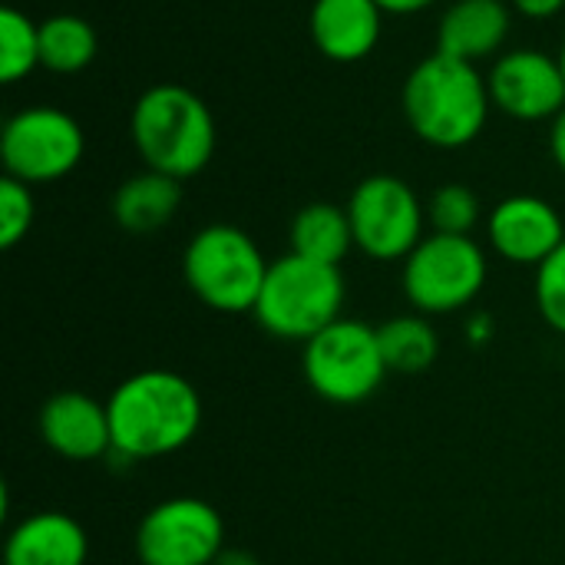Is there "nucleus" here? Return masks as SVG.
<instances>
[{
  "label": "nucleus",
  "mask_w": 565,
  "mask_h": 565,
  "mask_svg": "<svg viewBox=\"0 0 565 565\" xmlns=\"http://www.w3.org/2000/svg\"><path fill=\"white\" fill-rule=\"evenodd\" d=\"M348 285L338 265H321L295 252L268 265L252 318L278 341H311L318 331L344 318Z\"/></svg>",
  "instance_id": "nucleus-4"
},
{
  "label": "nucleus",
  "mask_w": 565,
  "mask_h": 565,
  "mask_svg": "<svg viewBox=\"0 0 565 565\" xmlns=\"http://www.w3.org/2000/svg\"><path fill=\"white\" fill-rule=\"evenodd\" d=\"M550 156L565 175V109L550 122Z\"/></svg>",
  "instance_id": "nucleus-26"
},
{
  "label": "nucleus",
  "mask_w": 565,
  "mask_h": 565,
  "mask_svg": "<svg viewBox=\"0 0 565 565\" xmlns=\"http://www.w3.org/2000/svg\"><path fill=\"white\" fill-rule=\"evenodd\" d=\"M490 278L487 248L473 235L430 232L401 262V288L417 315H457L470 308Z\"/></svg>",
  "instance_id": "nucleus-6"
},
{
  "label": "nucleus",
  "mask_w": 565,
  "mask_h": 565,
  "mask_svg": "<svg viewBox=\"0 0 565 565\" xmlns=\"http://www.w3.org/2000/svg\"><path fill=\"white\" fill-rule=\"evenodd\" d=\"M179 209H182V182L156 169H142L122 179V185L113 195V218L129 235L162 232L179 215Z\"/></svg>",
  "instance_id": "nucleus-17"
},
{
  "label": "nucleus",
  "mask_w": 565,
  "mask_h": 565,
  "mask_svg": "<svg viewBox=\"0 0 565 565\" xmlns=\"http://www.w3.org/2000/svg\"><path fill=\"white\" fill-rule=\"evenodd\" d=\"M40 70V23L20 7L0 10V79L7 86L23 83Z\"/></svg>",
  "instance_id": "nucleus-21"
},
{
  "label": "nucleus",
  "mask_w": 565,
  "mask_h": 565,
  "mask_svg": "<svg viewBox=\"0 0 565 565\" xmlns=\"http://www.w3.org/2000/svg\"><path fill=\"white\" fill-rule=\"evenodd\" d=\"M89 536L63 510H36L3 536V565H86Z\"/></svg>",
  "instance_id": "nucleus-16"
},
{
  "label": "nucleus",
  "mask_w": 565,
  "mask_h": 565,
  "mask_svg": "<svg viewBox=\"0 0 565 565\" xmlns=\"http://www.w3.org/2000/svg\"><path fill=\"white\" fill-rule=\"evenodd\" d=\"M536 308L540 318L565 338V242L556 248V255H550L540 268H536Z\"/></svg>",
  "instance_id": "nucleus-24"
},
{
  "label": "nucleus",
  "mask_w": 565,
  "mask_h": 565,
  "mask_svg": "<svg viewBox=\"0 0 565 565\" xmlns=\"http://www.w3.org/2000/svg\"><path fill=\"white\" fill-rule=\"evenodd\" d=\"M99 53L96 26L79 13H53L40 20V70L56 76L83 73Z\"/></svg>",
  "instance_id": "nucleus-19"
},
{
  "label": "nucleus",
  "mask_w": 565,
  "mask_h": 565,
  "mask_svg": "<svg viewBox=\"0 0 565 565\" xmlns=\"http://www.w3.org/2000/svg\"><path fill=\"white\" fill-rule=\"evenodd\" d=\"M483 218L480 195L463 182H447L427 199V225L440 235H473Z\"/></svg>",
  "instance_id": "nucleus-22"
},
{
  "label": "nucleus",
  "mask_w": 565,
  "mask_h": 565,
  "mask_svg": "<svg viewBox=\"0 0 565 565\" xmlns=\"http://www.w3.org/2000/svg\"><path fill=\"white\" fill-rule=\"evenodd\" d=\"M490 248L520 268H540L565 242V222L559 209L540 195H507L500 199L487 222Z\"/></svg>",
  "instance_id": "nucleus-12"
},
{
  "label": "nucleus",
  "mask_w": 565,
  "mask_h": 565,
  "mask_svg": "<svg viewBox=\"0 0 565 565\" xmlns=\"http://www.w3.org/2000/svg\"><path fill=\"white\" fill-rule=\"evenodd\" d=\"M510 7H513V13H520V17L543 23V20H553V17L563 13L565 0H510Z\"/></svg>",
  "instance_id": "nucleus-25"
},
{
  "label": "nucleus",
  "mask_w": 565,
  "mask_h": 565,
  "mask_svg": "<svg viewBox=\"0 0 565 565\" xmlns=\"http://www.w3.org/2000/svg\"><path fill=\"white\" fill-rule=\"evenodd\" d=\"M268 265L258 242L232 222L202 225L182 252L189 291L218 315H252Z\"/></svg>",
  "instance_id": "nucleus-5"
},
{
  "label": "nucleus",
  "mask_w": 565,
  "mask_h": 565,
  "mask_svg": "<svg viewBox=\"0 0 565 565\" xmlns=\"http://www.w3.org/2000/svg\"><path fill=\"white\" fill-rule=\"evenodd\" d=\"M36 430L46 450L73 463H93L113 454L109 411L83 391H60L43 401Z\"/></svg>",
  "instance_id": "nucleus-13"
},
{
  "label": "nucleus",
  "mask_w": 565,
  "mask_h": 565,
  "mask_svg": "<svg viewBox=\"0 0 565 565\" xmlns=\"http://www.w3.org/2000/svg\"><path fill=\"white\" fill-rule=\"evenodd\" d=\"M86 156V132L76 116L56 106L17 109L0 129L3 175L26 185H50L66 179Z\"/></svg>",
  "instance_id": "nucleus-8"
},
{
  "label": "nucleus",
  "mask_w": 565,
  "mask_h": 565,
  "mask_svg": "<svg viewBox=\"0 0 565 565\" xmlns=\"http://www.w3.org/2000/svg\"><path fill=\"white\" fill-rule=\"evenodd\" d=\"M113 454L126 463L162 460L189 447L202 427V397L195 384L166 367L136 371L119 381L106 401Z\"/></svg>",
  "instance_id": "nucleus-1"
},
{
  "label": "nucleus",
  "mask_w": 565,
  "mask_h": 565,
  "mask_svg": "<svg viewBox=\"0 0 565 565\" xmlns=\"http://www.w3.org/2000/svg\"><path fill=\"white\" fill-rule=\"evenodd\" d=\"M384 10L377 0H315L308 33L315 50L331 63L367 60L384 33Z\"/></svg>",
  "instance_id": "nucleus-14"
},
{
  "label": "nucleus",
  "mask_w": 565,
  "mask_h": 565,
  "mask_svg": "<svg viewBox=\"0 0 565 565\" xmlns=\"http://www.w3.org/2000/svg\"><path fill=\"white\" fill-rule=\"evenodd\" d=\"M33 218H36L33 185L20 182L13 175H3L0 179V248L3 252L17 248L30 235Z\"/></svg>",
  "instance_id": "nucleus-23"
},
{
  "label": "nucleus",
  "mask_w": 565,
  "mask_h": 565,
  "mask_svg": "<svg viewBox=\"0 0 565 565\" xmlns=\"http://www.w3.org/2000/svg\"><path fill=\"white\" fill-rule=\"evenodd\" d=\"M381 351L391 374H424L440 358V334L427 315H397L377 324Z\"/></svg>",
  "instance_id": "nucleus-20"
},
{
  "label": "nucleus",
  "mask_w": 565,
  "mask_h": 565,
  "mask_svg": "<svg viewBox=\"0 0 565 565\" xmlns=\"http://www.w3.org/2000/svg\"><path fill=\"white\" fill-rule=\"evenodd\" d=\"M301 374L321 401L354 407L371 401L391 371L377 328L361 318H338L301 344Z\"/></svg>",
  "instance_id": "nucleus-7"
},
{
  "label": "nucleus",
  "mask_w": 565,
  "mask_h": 565,
  "mask_svg": "<svg viewBox=\"0 0 565 565\" xmlns=\"http://www.w3.org/2000/svg\"><path fill=\"white\" fill-rule=\"evenodd\" d=\"M384 13H394V17H414V13H424L430 10L434 3L440 0H377Z\"/></svg>",
  "instance_id": "nucleus-27"
},
{
  "label": "nucleus",
  "mask_w": 565,
  "mask_h": 565,
  "mask_svg": "<svg viewBox=\"0 0 565 565\" xmlns=\"http://www.w3.org/2000/svg\"><path fill=\"white\" fill-rule=\"evenodd\" d=\"M510 33V0H454L437 23V53L480 66L503 53Z\"/></svg>",
  "instance_id": "nucleus-15"
},
{
  "label": "nucleus",
  "mask_w": 565,
  "mask_h": 565,
  "mask_svg": "<svg viewBox=\"0 0 565 565\" xmlns=\"http://www.w3.org/2000/svg\"><path fill=\"white\" fill-rule=\"evenodd\" d=\"M288 245L301 258L341 268V262L354 252V232H351L348 209L338 202L301 205L288 225Z\"/></svg>",
  "instance_id": "nucleus-18"
},
{
  "label": "nucleus",
  "mask_w": 565,
  "mask_h": 565,
  "mask_svg": "<svg viewBox=\"0 0 565 565\" xmlns=\"http://www.w3.org/2000/svg\"><path fill=\"white\" fill-rule=\"evenodd\" d=\"M493 334H497V328H493V318H490L487 311H477V315L467 321V338H470L473 344H487Z\"/></svg>",
  "instance_id": "nucleus-28"
},
{
  "label": "nucleus",
  "mask_w": 565,
  "mask_h": 565,
  "mask_svg": "<svg viewBox=\"0 0 565 565\" xmlns=\"http://www.w3.org/2000/svg\"><path fill=\"white\" fill-rule=\"evenodd\" d=\"M129 139L146 169L189 182L212 162L218 129L199 93L182 83H156L132 103Z\"/></svg>",
  "instance_id": "nucleus-3"
},
{
  "label": "nucleus",
  "mask_w": 565,
  "mask_h": 565,
  "mask_svg": "<svg viewBox=\"0 0 565 565\" xmlns=\"http://www.w3.org/2000/svg\"><path fill=\"white\" fill-rule=\"evenodd\" d=\"M212 565H262V559L255 556V553H248V550H222V556L215 559Z\"/></svg>",
  "instance_id": "nucleus-29"
},
{
  "label": "nucleus",
  "mask_w": 565,
  "mask_h": 565,
  "mask_svg": "<svg viewBox=\"0 0 565 565\" xmlns=\"http://www.w3.org/2000/svg\"><path fill=\"white\" fill-rule=\"evenodd\" d=\"M401 106L411 132L434 149H463L477 142L493 113L487 73L437 50L407 73Z\"/></svg>",
  "instance_id": "nucleus-2"
},
{
  "label": "nucleus",
  "mask_w": 565,
  "mask_h": 565,
  "mask_svg": "<svg viewBox=\"0 0 565 565\" xmlns=\"http://www.w3.org/2000/svg\"><path fill=\"white\" fill-rule=\"evenodd\" d=\"M132 550L139 565H212L225 550V520L209 500L169 497L142 513Z\"/></svg>",
  "instance_id": "nucleus-10"
},
{
  "label": "nucleus",
  "mask_w": 565,
  "mask_h": 565,
  "mask_svg": "<svg viewBox=\"0 0 565 565\" xmlns=\"http://www.w3.org/2000/svg\"><path fill=\"white\" fill-rule=\"evenodd\" d=\"M556 56H559V66H563V73H565V36H563V43H559V53H556Z\"/></svg>",
  "instance_id": "nucleus-30"
},
{
  "label": "nucleus",
  "mask_w": 565,
  "mask_h": 565,
  "mask_svg": "<svg viewBox=\"0 0 565 565\" xmlns=\"http://www.w3.org/2000/svg\"><path fill=\"white\" fill-rule=\"evenodd\" d=\"M344 209L354 248L371 262H404L424 238L427 205L401 175L374 172L361 179Z\"/></svg>",
  "instance_id": "nucleus-9"
},
{
  "label": "nucleus",
  "mask_w": 565,
  "mask_h": 565,
  "mask_svg": "<svg viewBox=\"0 0 565 565\" xmlns=\"http://www.w3.org/2000/svg\"><path fill=\"white\" fill-rule=\"evenodd\" d=\"M493 109L516 122H553L565 109V73L559 56L516 46L493 60L487 73Z\"/></svg>",
  "instance_id": "nucleus-11"
}]
</instances>
